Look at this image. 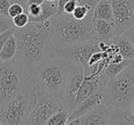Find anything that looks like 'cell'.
I'll return each mask as SVG.
<instances>
[{
	"instance_id": "1",
	"label": "cell",
	"mask_w": 134,
	"mask_h": 125,
	"mask_svg": "<svg viewBox=\"0 0 134 125\" xmlns=\"http://www.w3.org/2000/svg\"><path fill=\"white\" fill-rule=\"evenodd\" d=\"M14 36L17 40L16 58L29 71L56 56L55 45L45 24L29 22L24 28H16Z\"/></svg>"
},
{
	"instance_id": "2",
	"label": "cell",
	"mask_w": 134,
	"mask_h": 125,
	"mask_svg": "<svg viewBox=\"0 0 134 125\" xmlns=\"http://www.w3.org/2000/svg\"><path fill=\"white\" fill-rule=\"evenodd\" d=\"M50 30L55 48H64L96 39L93 30V13L84 19H76L72 14H56L44 23Z\"/></svg>"
},
{
	"instance_id": "3",
	"label": "cell",
	"mask_w": 134,
	"mask_h": 125,
	"mask_svg": "<svg viewBox=\"0 0 134 125\" xmlns=\"http://www.w3.org/2000/svg\"><path fill=\"white\" fill-rule=\"evenodd\" d=\"M72 62L56 55L30 71L35 91L42 92L62 100Z\"/></svg>"
},
{
	"instance_id": "4",
	"label": "cell",
	"mask_w": 134,
	"mask_h": 125,
	"mask_svg": "<svg viewBox=\"0 0 134 125\" xmlns=\"http://www.w3.org/2000/svg\"><path fill=\"white\" fill-rule=\"evenodd\" d=\"M33 89L30 71L19 59L0 61V106Z\"/></svg>"
},
{
	"instance_id": "5",
	"label": "cell",
	"mask_w": 134,
	"mask_h": 125,
	"mask_svg": "<svg viewBox=\"0 0 134 125\" xmlns=\"http://www.w3.org/2000/svg\"><path fill=\"white\" fill-rule=\"evenodd\" d=\"M102 103L111 112L125 111L134 103V60L107 84Z\"/></svg>"
},
{
	"instance_id": "6",
	"label": "cell",
	"mask_w": 134,
	"mask_h": 125,
	"mask_svg": "<svg viewBox=\"0 0 134 125\" xmlns=\"http://www.w3.org/2000/svg\"><path fill=\"white\" fill-rule=\"evenodd\" d=\"M34 89L0 106V122L4 125H25L35 102Z\"/></svg>"
},
{
	"instance_id": "7",
	"label": "cell",
	"mask_w": 134,
	"mask_h": 125,
	"mask_svg": "<svg viewBox=\"0 0 134 125\" xmlns=\"http://www.w3.org/2000/svg\"><path fill=\"white\" fill-rule=\"evenodd\" d=\"M35 102L25 125H45L55 112L63 110L62 100L42 92L35 91Z\"/></svg>"
},
{
	"instance_id": "8",
	"label": "cell",
	"mask_w": 134,
	"mask_h": 125,
	"mask_svg": "<svg viewBox=\"0 0 134 125\" xmlns=\"http://www.w3.org/2000/svg\"><path fill=\"white\" fill-rule=\"evenodd\" d=\"M98 51H101L99 47V41L93 39L64 48H57L56 55L68 61L80 63L85 68L87 66L91 56Z\"/></svg>"
},
{
	"instance_id": "9",
	"label": "cell",
	"mask_w": 134,
	"mask_h": 125,
	"mask_svg": "<svg viewBox=\"0 0 134 125\" xmlns=\"http://www.w3.org/2000/svg\"><path fill=\"white\" fill-rule=\"evenodd\" d=\"M85 78L84 66L77 62H72L71 69L65 86L62 104L68 113H71L76 106V96Z\"/></svg>"
},
{
	"instance_id": "10",
	"label": "cell",
	"mask_w": 134,
	"mask_h": 125,
	"mask_svg": "<svg viewBox=\"0 0 134 125\" xmlns=\"http://www.w3.org/2000/svg\"><path fill=\"white\" fill-rule=\"evenodd\" d=\"M115 24V36L122 35L134 25V0H110Z\"/></svg>"
},
{
	"instance_id": "11",
	"label": "cell",
	"mask_w": 134,
	"mask_h": 125,
	"mask_svg": "<svg viewBox=\"0 0 134 125\" xmlns=\"http://www.w3.org/2000/svg\"><path fill=\"white\" fill-rule=\"evenodd\" d=\"M111 111L102 102L79 118V125H109Z\"/></svg>"
},
{
	"instance_id": "12",
	"label": "cell",
	"mask_w": 134,
	"mask_h": 125,
	"mask_svg": "<svg viewBox=\"0 0 134 125\" xmlns=\"http://www.w3.org/2000/svg\"><path fill=\"white\" fill-rule=\"evenodd\" d=\"M103 91H104V88L100 85L99 77H85L76 96V105L82 102L85 99H88L94 94L98 93V92H102L103 93Z\"/></svg>"
},
{
	"instance_id": "13",
	"label": "cell",
	"mask_w": 134,
	"mask_h": 125,
	"mask_svg": "<svg viewBox=\"0 0 134 125\" xmlns=\"http://www.w3.org/2000/svg\"><path fill=\"white\" fill-rule=\"evenodd\" d=\"M102 92H98L96 93L94 95H92L91 97H89L88 99L83 100L82 102H80L79 104H77L75 106V108H74L73 111L70 113L69 115V121H73V119H79L80 117H82L84 114L87 113L89 110H91L93 108H95L97 105H98L99 103L102 102Z\"/></svg>"
},
{
	"instance_id": "14",
	"label": "cell",
	"mask_w": 134,
	"mask_h": 125,
	"mask_svg": "<svg viewBox=\"0 0 134 125\" xmlns=\"http://www.w3.org/2000/svg\"><path fill=\"white\" fill-rule=\"evenodd\" d=\"M93 30L94 35L98 41H109L115 36V24L113 21L93 19Z\"/></svg>"
},
{
	"instance_id": "15",
	"label": "cell",
	"mask_w": 134,
	"mask_h": 125,
	"mask_svg": "<svg viewBox=\"0 0 134 125\" xmlns=\"http://www.w3.org/2000/svg\"><path fill=\"white\" fill-rule=\"evenodd\" d=\"M111 41L117 47L118 52L124 59L131 61L134 60V46L130 40L123 35H119L114 36Z\"/></svg>"
},
{
	"instance_id": "16",
	"label": "cell",
	"mask_w": 134,
	"mask_h": 125,
	"mask_svg": "<svg viewBox=\"0 0 134 125\" xmlns=\"http://www.w3.org/2000/svg\"><path fill=\"white\" fill-rule=\"evenodd\" d=\"M57 1L55 2H48L44 1L41 4V11L39 16L34 18H30V22L42 23L44 24L50 18L57 14Z\"/></svg>"
},
{
	"instance_id": "17",
	"label": "cell",
	"mask_w": 134,
	"mask_h": 125,
	"mask_svg": "<svg viewBox=\"0 0 134 125\" xmlns=\"http://www.w3.org/2000/svg\"><path fill=\"white\" fill-rule=\"evenodd\" d=\"M93 19L113 21V11L109 0H99L93 9Z\"/></svg>"
},
{
	"instance_id": "18",
	"label": "cell",
	"mask_w": 134,
	"mask_h": 125,
	"mask_svg": "<svg viewBox=\"0 0 134 125\" xmlns=\"http://www.w3.org/2000/svg\"><path fill=\"white\" fill-rule=\"evenodd\" d=\"M16 55H17V40L13 34L8 38L0 51V61H10L14 59Z\"/></svg>"
},
{
	"instance_id": "19",
	"label": "cell",
	"mask_w": 134,
	"mask_h": 125,
	"mask_svg": "<svg viewBox=\"0 0 134 125\" xmlns=\"http://www.w3.org/2000/svg\"><path fill=\"white\" fill-rule=\"evenodd\" d=\"M109 125H134V117L130 110L120 112H111Z\"/></svg>"
},
{
	"instance_id": "20",
	"label": "cell",
	"mask_w": 134,
	"mask_h": 125,
	"mask_svg": "<svg viewBox=\"0 0 134 125\" xmlns=\"http://www.w3.org/2000/svg\"><path fill=\"white\" fill-rule=\"evenodd\" d=\"M68 121H69V113L64 108H63L55 112L47 121L45 125H66Z\"/></svg>"
},
{
	"instance_id": "21",
	"label": "cell",
	"mask_w": 134,
	"mask_h": 125,
	"mask_svg": "<svg viewBox=\"0 0 134 125\" xmlns=\"http://www.w3.org/2000/svg\"><path fill=\"white\" fill-rule=\"evenodd\" d=\"M91 13H93V9L90 7L86 6V5H77L75 9L72 13V16L75 19L81 20V19H84L85 18H86Z\"/></svg>"
},
{
	"instance_id": "22",
	"label": "cell",
	"mask_w": 134,
	"mask_h": 125,
	"mask_svg": "<svg viewBox=\"0 0 134 125\" xmlns=\"http://www.w3.org/2000/svg\"><path fill=\"white\" fill-rule=\"evenodd\" d=\"M12 22H13V25L15 28L17 29L24 28L30 22V17H29V15L26 12H23V13L14 17L12 19Z\"/></svg>"
},
{
	"instance_id": "23",
	"label": "cell",
	"mask_w": 134,
	"mask_h": 125,
	"mask_svg": "<svg viewBox=\"0 0 134 125\" xmlns=\"http://www.w3.org/2000/svg\"><path fill=\"white\" fill-rule=\"evenodd\" d=\"M13 27L14 25L12 22V19H10L9 17L0 15V34H2L3 32L7 31Z\"/></svg>"
},
{
	"instance_id": "24",
	"label": "cell",
	"mask_w": 134,
	"mask_h": 125,
	"mask_svg": "<svg viewBox=\"0 0 134 125\" xmlns=\"http://www.w3.org/2000/svg\"><path fill=\"white\" fill-rule=\"evenodd\" d=\"M25 12V8L21 6L20 4H18V3H11L9 8H8V17L10 19H13L14 17L19 15V14Z\"/></svg>"
},
{
	"instance_id": "25",
	"label": "cell",
	"mask_w": 134,
	"mask_h": 125,
	"mask_svg": "<svg viewBox=\"0 0 134 125\" xmlns=\"http://www.w3.org/2000/svg\"><path fill=\"white\" fill-rule=\"evenodd\" d=\"M15 29H16L15 27H13V28L8 30L7 31L3 32L2 34H0V51H1V49L3 48V46H4V44L6 43V41L8 40V38L14 34Z\"/></svg>"
},
{
	"instance_id": "26",
	"label": "cell",
	"mask_w": 134,
	"mask_h": 125,
	"mask_svg": "<svg viewBox=\"0 0 134 125\" xmlns=\"http://www.w3.org/2000/svg\"><path fill=\"white\" fill-rule=\"evenodd\" d=\"M11 5L10 0H0V15L8 17V8Z\"/></svg>"
},
{
	"instance_id": "27",
	"label": "cell",
	"mask_w": 134,
	"mask_h": 125,
	"mask_svg": "<svg viewBox=\"0 0 134 125\" xmlns=\"http://www.w3.org/2000/svg\"><path fill=\"white\" fill-rule=\"evenodd\" d=\"M77 5L78 4H77L76 0H69V1L64 5V7H63V13L72 14L74 12V10L75 9Z\"/></svg>"
},
{
	"instance_id": "28",
	"label": "cell",
	"mask_w": 134,
	"mask_h": 125,
	"mask_svg": "<svg viewBox=\"0 0 134 125\" xmlns=\"http://www.w3.org/2000/svg\"><path fill=\"white\" fill-rule=\"evenodd\" d=\"M99 0H76V2L78 5H86V6H88L94 9L96 7V5L98 3Z\"/></svg>"
},
{
	"instance_id": "29",
	"label": "cell",
	"mask_w": 134,
	"mask_h": 125,
	"mask_svg": "<svg viewBox=\"0 0 134 125\" xmlns=\"http://www.w3.org/2000/svg\"><path fill=\"white\" fill-rule=\"evenodd\" d=\"M122 35L125 36L127 39L130 40V42H131L134 46V25H132L128 30H126V31L122 34Z\"/></svg>"
},
{
	"instance_id": "30",
	"label": "cell",
	"mask_w": 134,
	"mask_h": 125,
	"mask_svg": "<svg viewBox=\"0 0 134 125\" xmlns=\"http://www.w3.org/2000/svg\"><path fill=\"white\" fill-rule=\"evenodd\" d=\"M44 1L45 0H28L27 6H29V5H41Z\"/></svg>"
},
{
	"instance_id": "31",
	"label": "cell",
	"mask_w": 134,
	"mask_h": 125,
	"mask_svg": "<svg viewBox=\"0 0 134 125\" xmlns=\"http://www.w3.org/2000/svg\"><path fill=\"white\" fill-rule=\"evenodd\" d=\"M11 3H18V4H20L23 8L26 9L27 7V3H28V0H10Z\"/></svg>"
},
{
	"instance_id": "32",
	"label": "cell",
	"mask_w": 134,
	"mask_h": 125,
	"mask_svg": "<svg viewBox=\"0 0 134 125\" xmlns=\"http://www.w3.org/2000/svg\"><path fill=\"white\" fill-rule=\"evenodd\" d=\"M130 112H131V114L133 115V117H134V103L131 105V107H130Z\"/></svg>"
},
{
	"instance_id": "33",
	"label": "cell",
	"mask_w": 134,
	"mask_h": 125,
	"mask_svg": "<svg viewBox=\"0 0 134 125\" xmlns=\"http://www.w3.org/2000/svg\"><path fill=\"white\" fill-rule=\"evenodd\" d=\"M45 1H48V2H55V1H58V0H45Z\"/></svg>"
},
{
	"instance_id": "34",
	"label": "cell",
	"mask_w": 134,
	"mask_h": 125,
	"mask_svg": "<svg viewBox=\"0 0 134 125\" xmlns=\"http://www.w3.org/2000/svg\"><path fill=\"white\" fill-rule=\"evenodd\" d=\"M0 125H2V123H1V122H0Z\"/></svg>"
},
{
	"instance_id": "35",
	"label": "cell",
	"mask_w": 134,
	"mask_h": 125,
	"mask_svg": "<svg viewBox=\"0 0 134 125\" xmlns=\"http://www.w3.org/2000/svg\"><path fill=\"white\" fill-rule=\"evenodd\" d=\"M133 14H134V8H133Z\"/></svg>"
},
{
	"instance_id": "36",
	"label": "cell",
	"mask_w": 134,
	"mask_h": 125,
	"mask_svg": "<svg viewBox=\"0 0 134 125\" xmlns=\"http://www.w3.org/2000/svg\"><path fill=\"white\" fill-rule=\"evenodd\" d=\"M2 125H4V124H2Z\"/></svg>"
},
{
	"instance_id": "37",
	"label": "cell",
	"mask_w": 134,
	"mask_h": 125,
	"mask_svg": "<svg viewBox=\"0 0 134 125\" xmlns=\"http://www.w3.org/2000/svg\"><path fill=\"white\" fill-rule=\"evenodd\" d=\"M109 1H110V0H109Z\"/></svg>"
}]
</instances>
